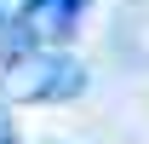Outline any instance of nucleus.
Returning a JSON list of instances; mask_svg holds the SVG:
<instances>
[{
    "instance_id": "1",
    "label": "nucleus",
    "mask_w": 149,
    "mask_h": 144,
    "mask_svg": "<svg viewBox=\"0 0 149 144\" xmlns=\"http://www.w3.org/2000/svg\"><path fill=\"white\" fill-rule=\"evenodd\" d=\"M0 92L12 104H69L86 92V64L57 52V46H23V52L6 58Z\"/></svg>"
},
{
    "instance_id": "2",
    "label": "nucleus",
    "mask_w": 149,
    "mask_h": 144,
    "mask_svg": "<svg viewBox=\"0 0 149 144\" xmlns=\"http://www.w3.org/2000/svg\"><path fill=\"white\" fill-rule=\"evenodd\" d=\"M86 6L92 0H23L17 12V35L29 46H52V40H69L86 18Z\"/></svg>"
},
{
    "instance_id": "3",
    "label": "nucleus",
    "mask_w": 149,
    "mask_h": 144,
    "mask_svg": "<svg viewBox=\"0 0 149 144\" xmlns=\"http://www.w3.org/2000/svg\"><path fill=\"white\" fill-rule=\"evenodd\" d=\"M0 144H17V127H12V115L0 109Z\"/></svg>"
},
{
    "instance_id": "4",
    "label": "nucleus",
    "mask_w": 149,
    "mask_h": 144,
    "mask_svg": "<svg viewBox=\"0 0 149 144\" xmlns=\"http://www.w3.org/2000/svg\"><path fill=\"white\" fill-rule=\"evenodd\" d=\"M0 29H6V0H0Z\"/></svg>"
}]
</instances>
